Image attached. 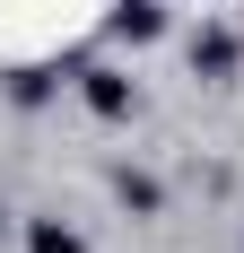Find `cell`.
Segmentation results:
<instances>
[{"label":"cell","instance_id":"obj_1","mask_svg":"<svg viewBox=\"0 0 244 253\" xmlns=\"http://www.w3.org/2000/svg\"><path fill=\"white\" fill-rule=\"evenodd\" d=\"M79 96H87V114H96V123H122V114H131V105H140V87H131V79L122 70H79Z\"/></svg>","mask_w":244,"mask_h":253},{"label":"cell","instance_id":"obj_2","mask_svg":"<svg viewBox=\"0 0 244 253\" xmlns=\"http://www.w3.org/2000/svg\"><path fill=\"white\" fill-rule=\"evenodd\" d=\"M105 35L114 44H157L166 35V0H114L105 9Z\"/></svg>","mask_w":244,"mask_h":253},{"label":"cell","instance_id":"obj_3","mask_svg":"<svg viewBox=\"0 0 244 253\" xmlns=\"http://www.w3.org/2000/svg\"><path fill=\"white\" fill-rule=\"evenodd\" d=\"M236 61H244V44L227 35V26H201L192 35V70L201 79H236Z\"/></svg>","mask_w":244,"mask_h":253},{"label":"cell","instance_id":"obj_4","mask_svg":"<svg viewBox=\"0 0 244 253\" xmlns=\"http://www.w3.org/2000/svg\"><path fill=\"white\" fill-rule=\"evenodd\" d=\"M26 253H87V236L61 227V218H35V227H26Z\"/></svg>","mask_w":244,"mask_h":253},{"label":"cell","instance_id":"obj_5","mask_svg":"<svg viewBox=\"0 0 244 253\" xmlns=\"http://www.w3.org/2000/svg\"><path fill=\"white\" fill-rule=\"evenodd\" d=\"M114 192H122V201H131V210H157V201H166V192H157V183H148V175H131V166H122V175H114Z\"/></svg>","mask_w":244,"mask_h":253}]
</instances>
